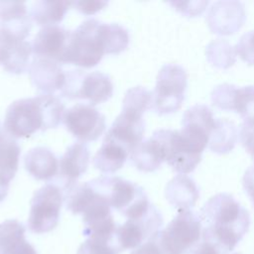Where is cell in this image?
<instances>
[{
	"label": "cell",
	"instance_id": "obj_7",
	"mask_svg": "<svg viewBox=\"0 0 254 254\" xmlns=\"http://www.w3.org/2000/svg\"><path fill=\"white\" fill-rule=\"evenodd\" d=\"M201 231L199 215L190 209H184L154 237L163 254H187L199 241Z\"/></svg>",
	"mask_w": 254,
	"mask_h": 254
},
{
	"label": "cell",
	"instance_id": "obj_2",
	"mask_svg": "<svg viewBox=\"0 0 254 254\" xmlns=\"http://www.w3.org/2000/svg\"><path fill=\"white\" fill-rule=\"evenodd\" d=\"M128 44L129 34L124 27L88 19L70 31L62 64L92 67L99 64L104 55L120 54Z\"/></svg>",
	"mask_w": 254,
	"mask_h": 254
},
{
	"label": "cell",
	"instance_id": "obj_13",
	"mask_svg": "<svg viewBox=\"0 0 254 254\" xmlns=\"http://www.w3.org/2000/svg\"><path fill=\"white\" fill-rule=\"evenodd\" d=\"M32 44L14 31L0 26V64L11 73L20 74L29 68Z\"/></svg>",
	"mask_w": 254,
	"mask_h": 254
},
{
	"label": "cell",
	"instance_id": "obj_20",
	"mask_svg": "<svg viewBox=\"0 0 254 254\" xmlns=\"http://www.w3.org/2000/svg\"><path fill=\"white\" fill-rule=\"evenodd\" d=\"M26 171L36 180L50 181L59 172V161L56 155L46 147H35L27 152L24 158Z\"/></svg>",
	"mask_w": 254,
	"mask_h": 254
},
{
	"label": "cell",
	"instance_id": "obj_9",
	"mask_svg": "<svg viewBox=\"0 0 254 254\" xmlns=\"http://www.w3.org/2000/svg\"><path fill=\"white\" fill-rule=\"evenodd\" d=\"M61 91L66 98L86 99L93 106L107 101L112 96L113 83L110 77L101 71L72 69L65 72L64 85Z\"/></svg>",
	"mask_w": 254,
	"mask_h": 254
},
{
	"label": "cell",
	"instance_id": "obj_17",
	"mask_svg": "<svg viewBox=\"0 0 254 254\" xmlns=\"http://www.w3.org/2000/svg\"><path fill=\"white\" fill-rule=\"evenodd\" d=\"M167 129H160L143 141L133 152L130 159L136 168L142 172H154L167 157Z\"/></svg>",
	"mask_w": 254,
	"mask_h": 254
},
{
	"label": "cell",
	"instance_id": "obj_14",
	"mask_svg": "<svg viewBox=\"0 0 254 254\" xmlns=\"http://www.w3.org/2000/svg\"><path fill=\"white\" fill-rule=\"evenodd\" d=\"M163 225V217L160 211L153 205L144 216L136 219H127L117 227V238L123 251L136 249L160 231Z\"/></svg>",
	"mask_w": 254,
	"mask_h": 254
},
{
	"label": "cell",
	"instance_id": "obj_28",
	"mask_svg": "<svg viewBox=\"0 0 254 254\" xmlns=\"http://www.w3.org/2000/svg\"><path fill=\"white\" fill-rule=\"evenodd\" d=\"M235 52L243 62L254 64V30L241 36L235 46Z\"/></svg>",
	"mask_w": 254,
	"mask_h": 254
},
{
	"label": "cell",
	"instance_id": "obj_3",
	"mask_svg": "<svg viewBox=\"0 0 254 254\" xmlns=\"http://www.w3.org/2000/svg\"><path fill=\"white\" fill-rule=\"evenodd\" d=\"M201 237L213 242L224 254L230 253L250 226V216L232 195L217 193L201 207Z\"/></svg>",
	"mask_w": 254,
	"mask_h": 254
},
{
	"label": "cell",
	"instance_id": "obj_15",
	"mask_svg": "<svg viewBox=\"0 0 254 254\" xmlns=\"http://www.w3.org/2000/svg\"><path fill=\"white\" fill-rule=\"evenodd\" d=\"M70 31L57 25L43 27L33 40V54L35 57L62 63Z\"/></svg>",
	"mask_w": 254,
	"mask_h": 254
},
{
	"label": "cell",
	"instance_id": "obj_19",
	"mask_svg": "<svg viewBox=\"0 0 254 254\" xmlns=\"http://www.w3.org/2000/svg\"><path fill=\"white\" fill-rule=\"evenodd\" d=\"M26 227L16 219L0 224V254H38L26 237Z\"/></svg>",
	"mask_w": 254,
	"mask_h": 254
},
{
	"label": "cell",
	"instance_id": "obj_5",
	"mask_svg": "<svg viewBox=\"0 0 254 254\" xmlns=\"http://www.w3.org/2000/svg\"><path fill=\"white\" fill-rule=\"evenodd\" d=\"M152 92L142 86H134L125 93L122 111L116 117L104 139L113 141L126 149L130 157L143 142L145 122L143 114L152 107Z\"/></svg>",
	"mask_w": 254,
	"mask_h": 254
},
{
	"label": "cell",
	"instance_id": "obj_8",
	"mask_svg": "<svg viewBox=\"0 0 254 254\" xmlns=\"http://www.w3.org/2000/svg\"><path fill=\"white\" fill-rule=\"evenodd\" d=\"M188 86L186 70L179 64H168L159 70L155 89L152 92V108L158 114L178 111L185 99Z\"/></svg>",
	"mask_w": 254,
	"mask_h": 254
},
{
	"label": "cell",
	"instance_id": "obj_16",
	"mask_svg": "<svg viewBox=\"0 0 254 254\" xmlns=\"http://www.w3.org/2000/svg\"><path fill=\"white\" fill-rule=\"evenodd\" d=\"M29 75L32 84L45 94L62 90L65 81V72L60 63L46 58H34L29 65Z\"/></svg>",
	"mask_w": 254,
	"mask_h": 254
},
{
	"label": "cell",
	"instance_id": "obj_26",
	"mask_svg": "<svg viewBox=\"0 0 254 254\" xmlns=\"http://www.w3.org/2000/svg\"><path fill=\"white\" fill-rule=\"evenodd\" d=\"M237 139V130L232 122L217 119L209 138V148L212 152L224 154L232 150Z\"/></svg>",
	"mask_w": 254,
	"mask_h": 254
},
{
	"label": "cell",
	"instance_id": "obj_6",
	"mask_svg": "<svg viewBox=\"0 0 254 254\" xmlns=\"http://www.w3.org/2000/svg\"><path fill=\"white\" fill-rule=\"evenodd\" d=\"M90 184L106 196L111 207L127 219L140 218L153 207L140 186L122 178L105 176L90 181Z\"/></svg>",
	"mask_w": 254,
	"mask_h": 254
},
{
	"label": "cell",
	"instance_id": "obj_32",
	"mask_svg": "<svg viewBox=\"0 0 254 254\" xmlns=\"http://www.w3.org/2000/svg\"><path fill=\"white\" fill-rule=\"evenodd\" d=\"M242 185L254 208V165L250 166L245 171L242 179Z\"/></svg>",
	"mask_w": 254,
	"mask_h": 254
},
{
	"label": "cell",
	"instance_id": "obj_25",
	"mask_svg": "<svg viewBox=\"0 0 254 254\" xmlns=\"http://www.w3.org/2000/svg\"><path fill=\"white\" fill-rule=\"evenodd\" d=\"M71 5L72 1H36L32 4L31 19L43 27L56 25L64 18Z\"/></svg>",
	"mask_w": 254,
	"mask_h": 254
},
{
	"label": "cell",
	"instance_id": "obj_1",
	"mask_svg": "<svg viewBox=\"0 0 254 254\" xmlns=\"http://www.w3.org/2000/svg\"><path fill=\"white\" fill-rule=\"evenodd\" d=\"M216 120L211 110L195 104L186 110L180 130H167L166 162L181 175L191 173L201 160Z\"/></svg>",
	"mask_w": 254,
	"mask_h": 254
},
{
	"label": "cell",
	"instance_id": "obj_30",
	"mask_svg": "<svg viewBox=\"0 0 254 254\" xmlns=\"http://www.w3.org/2000/svg\"><path fill=\"white\" fill-rule=\"evenodd\" d=\"M108 2L106 1H97V0H79L72 2V5L75 8L85 15H92L101 9H103Z\"/></svg>",
	"mask_w": 254,
	"mask_h": 254
},
{
	"label": "cell",
	"instance_id": "obj_4",
	"mask_svg": "<svg viewBox=\"0 0 254 254\" xmlns=\"http://www.w3.org/2000/svg\"><path fill=\"white\" fill-rule=\"evenodd\" d=\"M64 111V105L53 94L21 98L7 108L3 127L13 138L30 137L39 130L56 128Z\"/></svg>",
	"mask_w": 254,
	"mask_h": 254
},
{
	"label": "cell",
	"instance_id": "obj_27",
	"mask_svg": "<svg viewBox=\"0 0 254 254\" xmlns=\"http://www.w3.org/2000/svg\"><path fill=\"white\" fill-rule=\"evenodd\" d=\"M123 249L117 238V231L110 234H94L79 246L77 254H119Z\"/></svg>",
	"mask_w": 254,
	"mask_h": 254
},
{
	"label": "cell",
	"instance_id": "obj_33",
	"mask_svg": "<svg viewBox=\"0 0 254 254\" xmlns=\"http://www.w3.org/2000/svg\"><path fill=\"white\" fill-rule=\"evenodd\" d=\"M154 236L133 250L131 254H163Z\"/></svg>",
	"mask_w": 254,
	"mask_h": 254
},
{
	"label": "cell",
	"instance_id": "obj_10",
	"mask_svg": "<svg viewBox=\"0 0 254 254\" xmlns=\"http://www.w3.org/2000/svg\"><path fill=\"white\" fill-rule=\"evenodd\" d=\"M64 193L59 186L47 184L33 195L28 217L29 229L37 234L47 233L56 228L60 220Z\"/></svg>",
	"mask_w": 254,
	"mask_h": 254
},
{
	"label": "cell",
	"instance_id": "obj_12",
	"mask_svg": "<svg viewBox=\"0 0 254 254\" xmlns=\"http://www.w3.org/2000/svg\"><path fill=\"white\" fill-rule=\"evenodd\" d=\"M211 101L220 109L235 111L242 117L243 122L254 123V85H217L211 92Z\"/></svg>",
	"mask_w": 254,
	"mask_h": 254
},
{
	"label": "cell",
	"instance_id": "obj_31",
	"mask_svg": "<svg viewBox=\"0 0 254 254\" xmlns=\"http://www.w3.org/2000/svg\"><path fill=\"white\" fill-rule=\"evenodd\" d=\"M187 254H224L213 242L200 237L199 241L195 243Z\"/></svg>",
	"mask_w": 254,
	"mask_h": 254
},
{
	"label": "cell",
	"instance_id": "obj_23",
	"mask_svg": "<svg viewBox=\"0 0 254 254\" xmlns=\"http://www.w3.org/2000/svg\"><path fill=\"white\" fill-rule=\"evenodd\" d=\"M165 194L169 202L180 210L190 209L195 204L198 197V191L193 181L181 174L169 182Z\"/></svg>",
	"mask_w": 254,
	"mask_h": 254
},
{
	"label": "cell",
	"instance_id": "obj_21",
	"mask_svg": "<svg viewBox=\"0 0 254 254\" xmlns=\"http://www.w3.org/2000/svg\"><path fill=\"white\" fill-rule=\"evenodd\" d=\"M20 153L16 140L0 125V186L9 188L18 171Z\"/></svg>",
	"mask_w": 254,
	"mask_h": 254
},
{
	"label": "cell",
	"instance_id": "obj_18",
	"mask_svg": "<svg viewBox=\"0 0 254 254\" xmlns=\"http://www.w3.org/2000/svg\"><path fill=\"white\" fill-rule=\"evenodd\" d=\"M90 152L82 142L70 145L59 162L60 181L64 190L77 184V180L82 176L89 165Z\"/></svg>",
	"mask_w": 254,
	"mask_h": 254
},
{
	"label": "cell",
	"instance_id": "obj_24",
	"mask_svg": "<svg viewBox=\"0 0 254 254\" xmlns=\"http://www.w3.org/2000/svg\"><path fill=\"white\" fill-rule=\"evenodd\" d=\"M130 157L129 152L117 143L104 139L93 158L95 169L104 174H113L123 167Z\"/></svg>",
	"mask_w": 254,
	"mask_h": 254
},
{
	"label": "cell",
	"instance_id": "obj_22",
	"mask_svg": "<svg viewBox=\"0 0 254 254\" xmlns=\"http://www.w3.org/2000/svg\"><path fill=\"white\" fill-rule=\"evenodd\" d=\"M0 26L27 38L32 24L25 2L0 1Z\"/></svg>",
	"mask_w": 254,
	"mask_h": 254
},
{
	"label": "cell",
	"instance_id": "obj_29",
	"mask_svg": "<svg viewBox=\"0 0 254 254\" xmlns=\"http://www.w3.org/2000/svg\"><path fill=\"white\" fill-rule=\"evenodd\" d=\"M239 140L246 152L254 160V123H242L239 130Z\"/></svg>",
	"mask_w": 254,
	"mask_h": 254
},
{
	"label": "cell",
	"instance_id": "obj_11",
	"mask_svg": "<svg viewBox=\"0 0 254 254\" xmlns=\"http://www.w3.org/2000/svg\"><path fill=\"white\" fill-rule=\"evenodd\" d=\"M63 121L66 129L82 143L98 139L106 128L104 115L85 103L75 104L65 110Z\"/></svg>",
	"mask_w": 254,
	"mask_h": 254
}]
</instances>
